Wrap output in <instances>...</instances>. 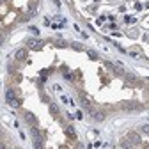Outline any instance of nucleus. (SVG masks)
I'll list each match as a JSON object with an SVG mask.
<instances>
[{
    "label": "nucleus",
    "instance_id": "obj_1",
    "mask_svg": "<svg viewBox=\"0 0 149 149\" xmlns=\"http://www.w3.org/2000/svg\"><path fill=\"white\" fill-rule=\"evenodd\" d=\"M6 101L13 108H20V105H22V100L18 98V94H16L13 89H7V92H6Z\"/></svg>",
    "mask_w": 149,
    "mask_h": 149
},
{
    "label": "nucleus",
    "instance_id": "obj_2",
    "mask_svg": "<svg viewBox=\"0 0 149 149\" xmlns=\"http://www.w3.org/2000/svg\"><path fill=\"white\" fill-rule=\"evenodd\" d=\"M23 119L27 121L29 126H36L37 124V117L32 114V112H23Z\"/></svg>",
    "mask_w": 149,
    "mask_h": 149
},
{
    "label": "nucleus",
    "instance_id": "obj_3",
    "mask_svg": "<svg viewBox=\"0 0 149 149\" xmlns=\"http://www.w3.org/2000/svg\"><path fill=\"white\" fill-rule=\"evenodd\" d=\"M89 114L92 116V119H94V121H103L105 119V114H103V112H100V110H96V108H89Z\"/></svg>",
    "mask_w": 149,
    "mask_h": 149
},
{
    "label": "nucleus",
    "instance_id": "obj_4",
    "mask_svg": "<svg viewBox=\"0 0 149 149\" xmlns=\"http://www.w3.org/2000/svg\"><path fill=\"white\" fill-rule=\"evenodd\" d=\"M43 46L41 41H37V39H27V48L29 50H39Z\"/></svg>",
    "mask_w": 149,
    "mask_h": 149
},
{
    "label": "nucleus",
    "instance_id": "obj_5",
    "mask_svg": "<svg viewBox=\"0 0 149 149\" xmlns=\"http://www.w3.org/2000/svg\"><path fill=\"white\" fill-rule=\"evenodd\" d=\"M126 137H128L130 140H132V144H133V146H139V144L142 142V139H140V135H139V133H135V132H130V133H128Z\"/></svg>",
    "mask_w": 149,
    "mask_h": 149
},
{
    "label": "nucleus",
    "instance_id": "obj_6",
    "mask_svg": "<svg viewBox=\"0 0 149 149\" xmlns=\"http://www.w3.org/2000/svg\"><path fill=\"white\" fill-rule=\"evenodd\" d=\"M119 146H121L123 149H133V144H132V140H130L128 137H123L121 142H119Z\"/></svg>",
    "mask_w": 149,
    "mask_h": 149
},
{
    "label": "nucleus",
    "instance_id": "obj_7",
    "mask_svg": "<svg viewBox=\"0 0 149 149\" xmlns=\"http://www.w3.org/2000/svg\"><path fill=\"white\" fill-rule=\"evenodd\" d=\"M27 55H29V50H27V48L18 50V52H16V61H25Z\"/></svg>",
    "mask_w": 149,
    "mask_h": 149
},
{
    "label": "nucleus",
    "instance_id": "obj_8",
    "mask_svg": "<svg viewBox=\"0 0 149 149\" xmlns=\"http://www.w3.org/2000/svg\"><path fill=\"white\" fill-rule=\"evenodd\" d=\"M66 135H68L71 140H77V133H74V128H73L71 124H68V126H66Z\"/></svg>",
    "mask_w": 149,
    "mask_h": 149
},
{
    "label": "nucleus",
    "instance_id": "obj_9",
    "mask_svg": "<svg viewBox=\"0 0 149 149\" xmlns=\"http://www.w3.org/2000/svg\"><path fill=\"white\" fill-rule=\"evenodd\" d=\"M53 45H55V46H59V48H66V46H68V43H64L62 39H55Z\"/></svg>",
    "mask_w": 149,
    "mask_h": 149
},
{
    "label": "nucleus",
    "instance_id": "obj_10",
    "mask_svg": "<svg viewBox=\"0 0 149 149\" xmlns=\"http://www.w3.org/2000/svg\"><path fill=\"white\" fill-rule=\"evenodd\" d=\"M140 133H144V135H149V124H144V126H140Z\"/></svg>",
    "mask_w": 149,
    "mask_h": 149
},
{
    "label": "nucleus",
    "instance_id": "obj_11",
    "mask_svg": "<svg viewBox=\"0 0 149 149\" xmlns=\"http://www.w3.org/2000/svg\"><path fill=\"white\" fill-rule=\"evenodd\" d=\"M71 46H73L74 50H78V52H82V50H84V46H82V45H78V43H73Z\"/></svg>",
    "mask_w": 149,
    "mask_h": 149
},
{
    "label": "nucleus",
    "instance_id": "obj_12",
    "mask_svg": "<svg viewBox=\"0 0 149 149\" xmlns=\"http://www.w3.org/2000/svg\"><path fill=\"white\" fill-rule=\"evenodd\" d=\"M89 57H91V59H94V61H96V59H98V55H96L94 52H89Z\"/></svg>",
    "mask_w": 149,
    "mask_h": 149
},
{
    "label": "nucleus",
    "instance_id": "obj_13",
    "mask_svg": "<svg viewBox=\"0 0 149 149\" xmlns=\"http://www.w3.org/2000/svg\"><path fill=\"white\" fill-rule=\"evenodd\" d=\"M0 2H7V0H0Z\"/></svg>",
    "mask_w": 149,
    "mask_h": 149
},
{
    "label": "nucleus",
    "instance_id": "obj_14",
    "mask_svg": "<svg viewBox=\"0 0 149 149\" xmlns=\"http://www.w3.org/2000/svg\"><path fill=\"white\" fill-rule=\"evenodd\" d=\"M14 149H20V147H14Z\"/></svg>",
    "mask_w": 149,
    "mask_h": 149
}]
</instances>
